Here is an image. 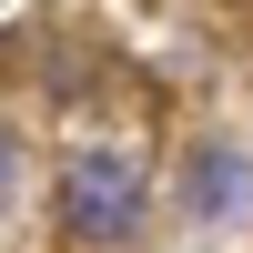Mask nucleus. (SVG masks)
<instances>
[{
	"instance_id": "nucleus-3",
	"label": "nucleus",
	"mask_w": 253,
	"mask_h": 253,
	"mask_svg": "<svg viewBox=\"0 0 253 253\" xmlns=\"http://www.w3.org/2000/svg\"><path fill=\"white\" fill-rule=\"evenodd\" d=\"M10 182H20V142L0 132V203H10Z\"/></svg>"
},
{
	"instance_id": "nucleus-2",
	"label": "nucleus",
	"mask_w": 253,
	"mask_h": 253,
	"mask_svg": "<svg viewBox=\"0 0 253 253\" xmlns=\"http://www.w3.org/2000/svg\"><path fill=\"white\" fill-rule=\"evenodd\" d=\"M243 193H253V182H243L233 152H203L193 162V213H243Z\"/></svg>"
},
{
	"instance_id": "nucleus-1",
	"label": "nucleus",
	"mask_w": 253,
	"mask_h": 253,
	"mask_svg": "<svg viewBox=\"0 0 253 253\" xmlns=\"http://www.w3.org/2000/svg\"><path fill=\"white\" fill-rule=\"evenodd\" d=\"M61 233H71V243H132L142 233V162L71 152V162H61Z\"/></svg>"
}]
</instances>
